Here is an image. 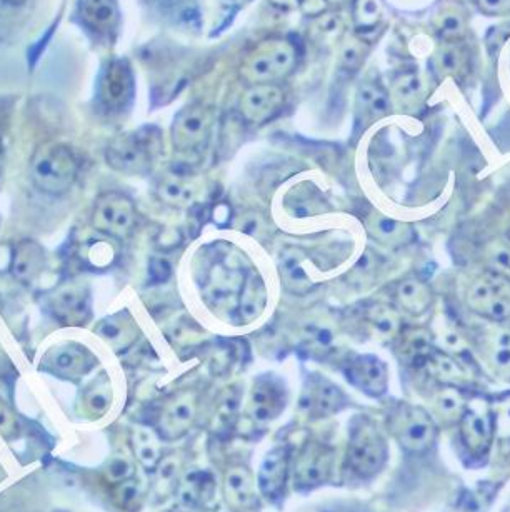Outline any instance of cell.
I'll use <instances>...</instances> for the list:
<instances>
[{
  "label": "cell",
  "instance_id": "4dcf8cb0",
  "mask_svg": "<svg viewBox=\"0 0 510 512\" xmlns=\"http://www.w3.org/2000/svg\"><path fill=\"white\" fill-rule=\"evenodd\" d=\"M224 489L230 506L245 509L254 504V481H252L249 471H245L242 467H234L227 472Z\"/></svg>",
  "mask_w": 510,
  "mask_h": 512
},
{
  "label": "cell",
  "instance_id": "5b68a950",
  "mask_svg": "<svg viewBox=\"0 0 510 512\" xmlns=\"http://www.w3.org/2000/svg\"><path fill=\"white\" fill-rule=\"evenodd\" d=\"M79 162L74 152L62 144H49L37 151L30 162V177L40 191L64 194L74 186Z\"/></svg>",
  "mask_w": 510,
  "mask_h": 512
},
{
  "label": "cell",
  "instance_id": "f35d334b",
  "mask_svg": "<svg viewBox=\"0 0 510 512\" xmlns=\"http://www.w3.org/2000/svg\"><path fill=\"white\" fill-rule=\"evenodd\" d=\"M112 402V389L107 379H97L85 392V407L92 416H102Z\"/></svg>",
  "mask_w": 510,
  "mask_h": 512
},
{
  "label": "cell",
  "instance_id": "7a4b0ae2",
  "mask_svg": "<svg viewBox=\"0 0 510 512\" xmlns=\"http://www.w3.org/2000/svg\"><path fill=\"white\" fill-rule=\"evenodd\" d=\"M297 62L299 52L294 42L285 37H270L247 54L240 66V76L250 86L277 84L295 71Z\"/></svg>",
  "mask_w": 510,
  "mask_h": 512
},
{
  "label": "cell",
  "instance_id": "52a82bcc",
  "mask_svg": "<svg viewBox=\"0 0 510 512\" xmlns=\"http://www.w3.org/2000/svg\"><path fill=\"white\" fill-rule=\"evenodd\" d=\"M137 224V207L127 194L105 192L95 201L92 226L112 239H125Z\"/></svg>",
  "mask_w": 510,
  "mask_h": 512
},
{
  "label": "cell",
  "instance_id": "6da1fadb",
  "mask_svg": "<svg viewBox=\"0 0 510 512\" xmlns=\"http://www.w3.org/2000/svg\"><path fill=\"white\" fill-rule=\"evenodd\" d=\"M164 152L162 132L154 126L140 127L115 137L105 149V161L127 176H147Z\"/></svg>",
  "mask_w": 510,
  "mask_h": 512
},
{
  "label": "cell",
  "instance_id": "cb8c5ba5",
  "mask_svg": "<svg viewBox=\"0 0 510 512\" xmlns=\"http://www.w3.org/2000/svg\"><path fill=\"white\" fill-rule=\"evenodd\" d=\"M362 324L375 336L395 339L400 329L404 326L402 312L392 302H369L362 307L360 312Z\"/></svg>",
  "mask_w": 510,
  "mask_h": 512
},
{
  "label": "cell",
  "instance_id": "8d00e7d4",
  "mask_svg": "<svg viewBox=\"0 0 510 512\" xmlns=\"http://www.w3.org/2000/svg\"><path fill=\"white\" fill-rule=\"evenodd\" d=\"M435 29L444 41H460L467 31V17L459 7H449L435 17Z\"/></svg>",
  "mask_w": 510,
  "mask_h": 512
},
{
  "label": "cell",
  "instance_id": "74e56055",
  "mask_svg": "<svg viewBox=\"0 0 510 512\" xmlns=\"http://www.w3.org/2000/svg\"><path fill=\"white\" fill-rule=\"evenodd\" d=\"M434 404L437 414L442 419H447V421L462 419L465 409H467L464 396L455 387L450 386L444 387L442 391L437 392Z\"/></svg>",
  "mask_w": 510,
  "mask_h": 512
},
{
  "label": "cell",
  "instance_id": "7c38bea8",
  "mask_svg": "<svg viewBox=\"0 0 510 512\" xmlns=\"http://www.w3.org/2000/svg\"><path fill=\"white\" fill-rule=\"evenodd\" d=\"M300 409L310 417L332 416L347 404V397L339 386L320 374H310L305 379L300 394Z\"/></svg>",
  "mask_w": 510,
  "mask_h": 512
},
{
  "label": "cell",
  "instance_id": "836d02e7",
  "mask_svg": "<svg viewBox=\"0 0 510 512\" xmlns=\"http://www.w3.org/2000/svg\"><path fill=\"white\" fill-rule=\"evenodd\" d=\"M479 259L485 271L495 272L510 281V246L507 242L494 239L480 244Z\"/></svg>",
  "mask_w": 510,
  "mask_h": 512
},
{
  "label": "cell",
  "instance_id": "b9f144b4",
  "mask_svg": "<svg viewBox=\"0 0 510 512\" xmlns=\"http://www.w3.org/2000/svg\"><path fill=\"white\" fill-rule=\"evenodd\" d=\"M342 21L339 16L334 14H325V16L319 17L315 21L314 27H312V36L315 41L322 42V44H329L334 42L342 36Z\"/></svg>",
  "mask_w": 510,
  "mask_h": 512
},
{
  "label": "cell",
  "instance_id": "4fadbf2b",
  "mask_svg": "<svg viewBox=\"0 0 510 512\" xmlns=\"http://www.w3.org/2000/svg\"><path fill=\"white\" fill-rule=\"evenodd\" d=\"M287 404V389L284 381L275 374H264L254 381L250 391L249 411L255 421H274L284 412Z\"/></svg>",
  "mask_w": 510,
  "mask_h": 512
},
{
  "label": "cell",
  "instance_id": "9c48e42d",
  "mask_svg": "<svg viewBox=\"0 0 510 512\" xmlns=\"http://www.w3.org/2000/svg\"><path fill=\"white\" fill-rule=\"evenodd\" d=\"M77 21L95 41L112 44L119 32V4L117 0H79Z\"/></svg>",
  "mask_w": 510,
  "mask_h": 512
},
{
  "label": "cell",
  "instance_id": "7bdbcfd3",
  "mask_svg": "<svg viewBox=\"0 0 510 512\" xmlns=\"http://www.w3.org/2000/svg\"><path fill=\"white\" fill-rule=\"evenodd\" d=\"M280 274L284 277L285 286L289 287L290 291L299 292L309 284V277L300 267L299 259H295L294 256L284 257V262L280 264Z\"/></svg>",
  "mask_w": 510,
  "mask_h": 512
},
{
  "label": "cell",
  "instance_id": "d6986e66",
  "mask_svg": "<svg viewBox=\"0 0 510 512\" xmlns=\"http://www.w3.org/2000/svg\"><path fill=\"white\" fill-rule=\"evenodd\" d=\"M392 107L389 92L380 86L379 82L374 79L360 84L355 94V114H357V122L360 126H369L374 121H379L382 117L387 116Z\"/></svg>",
  "mask_w": 510,
  "mask_h": 512
},
{
  "label": "cell",
  "instance_id": "d4e9b609",
  "mask_svg": "<svg viewBox=\"0 0 510 512\" xmlns=\"http://www.w3.org/2000/svg\"><path fill=\"white\" fill-rule=\"evenodd\" d=\"M95 332L104 339L115 351H122L134 344L139 336V327L127 311H120L105 317L95 327Z\"/></svg>",
  "mask_w": 510,
  "mask_h": 512
},
{
  "label": "cell",
  "instance_id": "30bf717a",
  "mask_svg": "<svg viewBox=\"0 0 510 512\" xmlns=\"http://www.w3.org/2000/svg\"><path fill=\"white\" fill-rule=\"evenodd\" d=\"M390 422L395 437L409 451H424L434 441V421L420 407L400 406L390 417Z\"/></svg>",
  "mask_w": 510,
  "mask_h": 512
},
{
  "label": "cell",
  "instance_id": "60d3db41",
  "mask_svg": "<svg viewBox=\"0 0 510 512\" xmlns=\"http://www.w3.org/2000/svg\"><path fill=\"white\" fill-rule=\"evenodd\" d=\"M367 57V46L359 39H349L340 47V67L347 72L359 71Z\"/></svg>",
  "mask_w": 510,
  "mask_h": 512
},
{
  "label": "cell",
  "instance_id": "1f68e13d",
  "mask_svg": "<svg viewBox=\"0 0 510 512\" xmlns=\"http://www.w3.org/2000/svg\"><path fill=\"white\" fill-rule=\"evenodd\" d=\"M490 417L477 409H465L462 416V434L467 444L475 451L484 449L490 439Z\"/></svg>",
  "mask_w": 510,
  "mask_h": 512
},
{
  "label": "cell",
  "instance_id": "44dd1931",
  "mask_svg": "<svg viewBox=\"0 0 510 512\" xmlns=\"http://www.w3.org/2000/svg\"><path fill=\"white\" fill-rule=\"evenodd\" d=\"M397 352L407 364L415 367H425L430 354L435 349L434 336L425 327L402 326L395 336Z\"/></svg>",
  "mask_w": 510,
  "mask_h": 512
},
{
  "label": "cell",
  "instance_id": "7dc6e473",
  "mask_svg": "<svg viewBox=\"0 0 510 512\" xmlns=\"http://www.w3.org/2000/svg\"><path fill=\"white\" fill-rule=\"evenodd\" d=\"M140 497V487L137 482L134 481H124L120 482L119 487H117V491H115V502L119 504V506L125 507V509H129V507H134L137 502H139Z\"/></svg>",
  "mask_w": 510,
  "mask_h": 512
},
{
  "label": "cell",
  "instance_id": "8fae6325",
  "mask_svg": "<svg viewBox=\"0 0 510 512\" xmlns=\"http://www.w3.org/2000/svg\"><path fill=\"white\" fill-rule=\"evenodd\" d=\"M285 94L279 84H255L242 94L240 116L252 126H264L284 109Z\"/></svg>",
  "mask_w": 510,
  "mask_h": 512
},
{
  "label": "cell",
  "instance_id": "d590c367",
  "mask_svg": "<svg viewBox=\"0 0 510 512\" xmlns=\"http://www.w3.org/2000/svg\"><path fill=\"white\" fill-rule=\"evenodd\" d=\"M215 482L207 472H192L182 484V501L187 504H200L209 501L214 494Z\"/></svg>",
  "mask_w": 510,
  "mask_h": 512
},
{
  "label": "cell",
  "instance_id": "484cf974",
  "mask_svg": "<svg viewBox=\"0 0 510 512\" xmlns=\"http://www.w3.org/2000/svg\"><path fill=\"white\" fill-rule=\"evenodd\" d=\"M289 466V452L287 449H274L265 457L259 474L260 491L269 499H277L284 492L285 477Z\"/></svg>",
  "mask_w": 510,
  "mask_h": 512
},
{
  "label": "cell",
  "instance_id": "8992f818",
  "mask_svg": "<svg viewBox=\"0 0 510 512\" xmlns=\"http://www.w3.org/2000/svg\"><path fill=\"white\" fill-rule=\"evenodd\" d=\"M134 71L125 59L105 62L97 82V104L105 114L115 116L129 109L134 101Z\"/></svg>",
  "mask_w": 510,
  "mask_h": 512
},
{
  "label": "cell",
  "instance_id": "db71d44e",
  "mask_svg": "<svg viewBox=\"0 0 510 512\" xmlns=\"http://www.w3.org/2000/svg\"><path fill=\"white\" fill-rule=\"evenodd\" d=\"M500 421H504V426H510V402L500 411Z\"/></svg>",
  "mask_w": 510,
  "mask_h": 512
},
{
  "label": "cell",
  "instance_id": "83f0119b",
  "mask_svg": "<svg viewBox=\"0 0 510 512\" xmlns=\"http://www.w3.org/2000/svg\"><path fill=\"white\" fill-rule=\"evenodd\" d=\"M425 84L419 72L404 71L395 77L390 86V101L400 109H415L424 99Z\"/></svg>",
  "mask_w": 510,
  "mask_h": 512
},
{
  "label": "cell",
  "instance_id": "4316f807",
  "mask_svg": "<svg viewBox=\"0 0 510 512\" xmlns=\"http://www.w3.org/2000/svg\"><path fill=\"white\" fill-rule=\"evenodd\" d=\"M435 72L440 77L460 79L469 72L470 56L459 41H445L434 54Z\"/></svg>",
  "mask_w": 510,
  "mask_h": 512
},
{
  "label": "cell",
  "instance_id": "277c9868",
  "mask_svg": "<svg viewBox=\"0 0 510 512\" xmlns=\"http://www.w3.org/2000/svg\"><path fill=\"white\" fill-rule=\"evenodd\" d=\"M214 107L204 102H192L182 107L172 122L170 141L174 151L184 157H199L209 147L214 132Z\"/></svg>",
  "mask_w": 510,
  "mask_h": 512
},
{
  "label": "cell",
  "instance_id": "603a6c76",
  "mask_svg": "<svg viewBox=\"0 0 510 512\" xmlns=\"http://www.w3.org/2000/svg\"><path fill=\"white\" fill-rule=\"evenodd\" d=\"M50 371L64 377H80L94 366V356L79 344H62L47 354Z\"/></svg>",
  "mask_w": 510,
  "mask_h": 512
},
{
  "label": "cell",
  "instance_id": "5bb4252c",
  "mask_svg": "<svg viewBox=\"0 0 510 512\" xmlns=\"http://www.w3.org/2000/svg\"><path fill=\"white\" fill-rule=\"evenodd\" d=\"M390 302L407 316L422 317L434 307V289L419 276H405L394 282L389 291Z\"/></svg>",
  "mask_w": 510,
  "mask_h": 512
},
{
  "label": "cell",
  "instance_id": "680465c9",
  "mask_svg": "<svg viewBox=\"0 0 510 512\" xmlns=\"http://www.w3.org/2000/svg\"><path fill=\"white\" fill-rule=\"evenodd\" d=\"M2 479H4V471L0 469V481H2Z\"/></svg>",
  "mask_w": 510,
  "mask_h": 512
},
{
  "label": "cell",
  "instance_id": "c3c4849f",
  "mask_svg": "<svg viewBox=\"0 0 510 512\" xmlns=\"http://www.w3.org/2000/svg\"><path fill=\"white\" fill-rule=\"evenodd\" d=\"M132 474H134V466L125 457H115L107 467V477L110 481L117 482V484L129 481Z\"/></svg>",
  "mask_w": 510,
  "mask_h": 512
},
{
  "label": "cell",
  "instance_id": "f6af8a7d",
  "mask_svg": "<svg viewBox=\"0 0 510 512\" xmlns=\"http://www.w3.org/2000/svg\"><path fill=\"white\" fill-rule=\"evenodd\" d=\"M85 259L89 262L90 266L94 267H107L114 262L115 259V249L110 246V242H92L89 247H87V252H85Z\"/></svg>",
  "mask_w": 510,
  "mask_h": 512
},
{
  "label": "cell",
  "instance_id": "bcb514c9",
  "mask_svg": "<svg viewBox=\"0 0 510 512\" xmlns=\"http://www.w3.org/2000/svg\"><path fill=\"white\" fill-rule=\"evenodd\" d=\"M179 474V461L175 457H167L159 462V491H169L175 484Z\"/></svg>",
  "mask_w": 510,
  "mask_h": 512
},
{
  "label": "cell",
  "instance_id": "3957f363",
  "mask_svg": "<svg viewBox=\"0 0 510 512\" xmlns=\"http://www.w3.org/2000/svg\"><path fill=\"white\" fill-rule=\"evenodd\" d=\"M462 299L470 312L494 324L510 321V281L490 271H479L465 282Z\"/></svg>",
  "mask_w": 510,
  "mask_h": 512
},
{
  "label": "cell",
  "instance_id": "d6a6232c",
  "mask_svg": "<svg viewBox=\"0 0 510 512\" xmlns=\"http://www.w3.org/2000/svg\"><path fill=\"white\" fill-rule=\"evenodd\" d=\"M425 367L429 369L432 376L437 377L444 384H459L464 381V367L449 352L442 351L435 347L430 354L429 361L425 362Z\"/></svg>",
  "mask_w": 510,
  "mask_h": 512
},
{
  "label": "cell",
  "instance_id": "9f6ffc18",
  "mask_svg": "<svg viewBox=\"0 0 510 512\" xmlns=\"http://www.w3.org/2000/svg\"><path fill=\"white\" fill-rule=\"evenodd\" d=\"M4 166V146H2V142H0V169Z\"/></svg>",
  "mask_w": 510,
  "mask_h": 512
},
{
  "label": "cell",
  "instance_id": "ba28073f",
  "mask_svg": "<svg viewBox=\"0 0 510 512\" xmlns=\"http://www.w3.org/2000/svg\"><path fill=\"white\" fill-rule=\"evenodd\" d=\"M385 457L387 447L377 426L367 417H357L350 431V466L359 474H374L384 466Z\"/></svg>",
  "mask_w": 510,
  "mask_h": 512
},
{
  "label": "cell",
  "instance_id": "816d5d0a",
  "mask_svg": "<svg viewBox=\"0 0 510 512\" xmlns=\"http://www.w3.org/2000/svg\"><path fill=\"white\" fill-rule=\"evenodd\" d=\"M169 276L170 266L167 262L160 261V259H155V261L150 262V277H152L155 282H164Z\"/></svg>",
  "mask_w": 510,
  "mask_h": 512
},
{
  "label": "cell",
  "instance_id": "11a10c76",
  "mask_svg": "<svg viewBox=\"0 0 510 512\" xmlns=\"http://www.w3.org/2000/svg\"><path fill=\"white\" fill-rule=\"evenodd\" d=\"M0 2H4L7 6H22L25 0H0Z\"/></svg>",
  "mask_w": 510,
  "mask_h": 512
},
{
  "label": "cell",
  "instance_id": "f907efd6",
  "mask_svg": "<svg viewBox=\"0 0 510 512\" xmlns=\"http://www.w3.org/2000/svg\"><path fill=\"white\" fill-rule=\"evenodd\" d=\"M477 6L485 14H505L510 12V0H477Z\"/></svg>",
  "mask_w": 510,
  "mask_h": 512
},
{
  "label": "cell",
  "instance_id": "ffe728a7",
  "mask_svg": "<svg viewBox=\"0 0 510 512\" xmlns=\"http://www.w3.org/2000/svg\"><path fill=\"white\" fill-rule=\"evenodd\" d=\"M332 451L320 444L307 446L295 467V482L299 487L319 486L329 477Z\"/></svg>",
  "mask_w": 510,
  "mask_h": 512
},
{
  "label": "cell",
  "instance_id": "e575fe53",
  "mask_svg": "<svg viewBox=\"0 0 510 512\" xmlns=\"http://www.w3.org/2000/svg\"><path fill=\"white\" fill-rule=\"evenodd\" d=\"M132 447L135 456L147 469H154L160 462L159 439L147 427H137L132 432Z\"/></svg>",
  "mask_w": 510,
  "mask_h": 512
},
{
  "label": "cell",
  "instance_id": "2e32d148",
  "mask_svg": "<svg viewBox=\"0 0 510 512\" xmlns=\"http://www.w3.org/2000/svg\"><path fill=\"white\" fill-rule=\"evenodd\" d=\"M347 381L369 396H382L387 389V366L370 354L350 356L344 367Z\"/></svg>",
  "mask_w": 510,
  "mask_h": 512
},
{
  "label": "cell",
  "instance_id": "f546056e",
  "mask_svg": "<svg viewBox=\"0 0 510 512\" xmlns=\"http://www.w3.org/2000/svg\"><path fill=\"white\" fill-rule=\"evenodd\" d=\"M370 236L384 246L399 247L405 246L412 237V229L407 224L394 221L385 216L370 217L367 222Z\"/></svg>",
  "mask_w": 510,
  "mask_h": 512
},
{
  "label": "cell",
  "instance_id": "e0dca14e",
  "mask_svg": "<svg viewBox=\"0 0 510 512\" xmlns=\"http://www.w3.org/2000/svg\"><path fill=\"white\" fill-rule=\"evenodd\" d=\"M202 187L187 172L169 171L155 181V197L162 204L175 209H189L200 199Z\"/></svg>",
  "mask_w": 510,
  "mask_h": 512
},
{
  "label": "cell",
  "instance_id": "ab89813d",
  "mask_svg": "<svg viewBox=\"0 0 510 512\" xmlns=\"http://www.w3.org/2000/svg\"><path fill=\"white\" fill-rule=\"evenodd\" d=\"M382 21L379 0H355L354 22L360 31H372Z\"/></svg>",
  "mask_w": 510,
  "mask_h": 512
},
{
  "label": "cell",
  "instance_id": "7402d4cb",
  "mask_svg": "<svg viewBox=\"0 0 510 512\" xmlns=\"http://www.w3.org/2000/svg\"><path fill=\"white\" fill-rule=\"evenodd\" d=\"M267 306V286L259 272L249 269L239 289L237 317L242 324H250L264 312Z\"/></svg>",
  "mask_w": 510,
  "mask_h": 512
},
{
  "label": "cell",
  "instance_id": "681fc988",
  "mask_svg": "<svg viewBox=\"0 0 510 512\" xmlns=\"http://www.w3.org/2000/svg\"><path fill=\"white\" fill-rule=\"evenodd\" d=\"M17 429H19L17 417H15L12 409L0 399V434L9 439V437H14L17 434Z\"/></svg>",
  "mask_w": 510,
  "mask_h": 512
},
{
  "label": "cell",
  "instance_id": "6f0895ef",
  "mask_svg": "<svg viewBox=\"0 0 510 512\" xmlns=\"http://www.w3.org/2000/svg\"><path fill=\"white\" fill-rule=\"evenodd\" d=\"M505 242H507V244L510 246V229L507 231V239H505Z\"/></svg>",
  "mask_w": 510,
  "mask_h": 512
},
{
  "label": "cell",
  "instance_id": "9a60e30c",
  "mask_svg": "<svg viewBox=\"0 0 510 512\" xmlns=\"http://www.w3.org/2000/svg\"><path fill=\"white\" fill-rule=\"evenodd\" d=\"M49 306L65 326H84L92 316L90 292L82 284H65L50 296Z\"/></svg>",
  "mask_w": 510,
  "mask_h": 512
},
{
  "label": "cell",
  "instance_id": "f1b7e54d",
  "mask_svg": "<svg viewBox=\"0 0 510 512\" xmlns=\"http://www.w3.org/2000/svg\"><path fill=\"white\" fill-rule=\"evenodd\" d=\"M44 249L34 241L20 242L15 249L12 272L22 282H30L39 276L44 267Z\"/></svg>",
  "mask_w": 510,
  "mask_h": 512
},
{
  "label": "cell",
  "instance_id": "ee69618b",
  "mask_svg": "<svg viewBox=\"0 0 510 512\" xmlns=\"http://www.w3.org/2000/svg\"><path fill=\"white\" fill-rule=\"evenodd\" d=\"M145 6L150 7L152 11H157L159 14H164L167 17H190L194 14L190 0H144Z\"/></svg>",
  "mask_w": 510,
  "mask_h": 512
},
{
  "label": "cell",
  "instance_id": "ac0fdd59",
  "mask_svg": "<svg viewBox=\"0 0 510 512\" xmlns=\"http://www.w3.org/2000/svg\"><path fill=\"white\" fill-rule=\"evenodd\" d=\"M197 416V396L182 392L165 404L160 412L159 429L165 439H179L189 432Z\"/></svg>",
  "mask_w": 510,
  "mask_h": 512
},
{
  "label": "cell",
  "instance_id": "f5cc1de1",
  "mask_svg": "<svg viewBox=\"0 0 510 512\" xmlns=\"http://www.w3.org/2000/svg\"><path fill=\"white\" fill-rule=\"evenodd\" d=\"M270 4L279 9H294L299 6L300 0H269Z\"/></svg>",
  "mask_w": 510,
  "mask_h": 512
}]
</instances>
